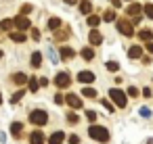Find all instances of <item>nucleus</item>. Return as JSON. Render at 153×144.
Instances as JSON below:
<instances>
[{"mask_svg": "<svg viewBox=\"0 0 153 144\" xmlns=\"http://www.w3.org/2000/svg\"><path fill=\"white\" fill-rule=\"evenodd\" d=\"M109 98H111V102H113V104H117L120 109H124V107L128 104L126 94H124L122 90H117V88H111V90H109Z\"/></svg>", "mask_w": 153, "mask_h": 144, "instance_id": "2", "label": "nucleus"}, {"mask_svg": "<svg viewBox=\"0 0 153 144\" xmlns=\"http://www.w3.org/2000/svg\"><path fill=\"white\" fill-rule=\"evenodd\" d=\"M69 84H71L69 73L61 71V73H57V75H55V86H57V88H69Z\"/></svg>", "mask_w": 153, "mask_h": 144, "instance_id": "5", "label": "nucleus"}, {"mask_svg": "<svg viewBox=\"0 0 153 144\" xmlns=\"http://www.w3.org/2000/svg\"><path fill=\"white\" fill-rule=\"evenodd\" d=\"M38 82H40V86H48V79H46V77H42V79H38Z\"/></svg>", "mask_w": 153, "mask_h": 144, "instance_id": "43", "label": "nucleus"}, {"mask_svg": "<svg viewBox=\"0 0 153 144\" xmlns=\"http://www.w3.org/2000/svg\"><path fill=\"white\" fill-rule=\"evenodd\" d=\"M140 54H143V48H140V46H132V48L128 50V57H130V59H140Z\"/></svg>", "mask_w": 153, "mask_h": 144, "instance_id": "18", "label": "nucleus"}, {"mask_svg": "<svg viewBox=\"0 0 153 144\" xmlns=\"http://www.w3.org/2000/svg\"><path fill=\"white\" fill-rule=\"evenodd\" d=\"M11 40H13V42H19V44H21V42H25L27 38H25V34H23V32H13V34H11Z\"/></svg>", "mask_w": 153, "mask_h": 144, "instance_id": "20", "label": "nucleus"}, {"mask_svg": "<svg viewBox=\"0 0 153 144\" xmlns=\"http://www.w3.org/2000/svg\"><path fill=\"white\" fill-rule=\"evenodd\" d=\"M30 144H44V134H42V132H32Z\"/></svg>", "mask_w": 153, "mask_h": 144, "instance_id": "11", "label": "nucleus"}, {"mask_svg": "<svg viewBox=\"0 0 153 144\" xmlns=\"http://www.w3.org/2000/svg\"><path fill=\"white\" fill-rule=\"evenodd\" d=\"M145 15L153 21V4H151V2H149V4H145Z\"/></svg>", "mask_w": 153, "mask_h": 144, "instance_id": "32", "label": "nucleus"}, {"mask_svg": "<svg viewBox=\"0 0 153 144\" xmlns=\"http://www.w3.org/2000/svg\"><path fill=\"white\" fill-rule=\"evenodd\" d=\"M15 23H13V19H4V21H0V29L2 32H11V27H13Z\"/></svg>", "mask_w": 153, "mask_h": 144, "instance_id": "22", "label": "nucleus"}, {"mask_svg": "<svg viewBox=\"0 0 153 144\" xmlns=\"http://www.w3.org/2000/svg\"><path fill=\"white\" fill-rule=\"evenodd\" d=\"M82 94H84L86 98H94V96H97V92H94L92 88H82Z\"/></svg>", "mask_w": 153, "mask_h": 144, "instance_id": "27", "label": "nucleus"}, {"mask_svg": "<svg viewBox=\"0 0 153 144\" xmlns=\"http://www.w3.org/2000/svg\"><path fill=\"white\" fill-rule=\"evenodd\" d=\"M107 69L115 73V71H120V63H115V61H109V63H107Z\"/></svg>", "mask_w": 153, "mask_h": 144, "instance_id": "30", "label": "nucleus"}, {"mask_svg": "<svg viewBox=\"0 0 153 144\" xmlns=\"http://www.w3.org/2000/svg\"><path fill=\"white\" fill-rule=\"evenodd\" d=\"M67 140H69V144H80V136H76V134L67 136Z\"/></svg>", "mask_w": 153, "mask_h": 144, "instance_id": "35", "label": "nucleus"}, {"mask_svg": "<svg viewBox=\"0 0 153 144\" xmlns=\"http://www.w3.org/2000/svg\"><path fill=\"white\" fill-rule=\"evenodd\" d=\"M80 54H82L84 61H92V59H94V50H92V48H82Z\"/></svg>", "mask_w": 153, "mask_h": 144, "instance_id": "21", "label": "nucleus"}, {"mask_svg": "<svg viewBox=\"0 0 153 144\" xmlns=\"http://www.w3.org/2000/svg\"><path fill=\"white\" fill-rule=\"evenodd\" d=\"M23 94H25L23 90H19V92H15V94L11 96V102H13V104H17V100H21V98H23Z\"/></svg>", "mask_w": 153, "mask_h": 144, "instance_id": "28", "label": "nucleus"}, {"mask_svg": "<svg viewBox=\"0 0 153 144\" xmlns=\"http://www.w3.org/2000/svg\"><path fill=\"white\" fill-rule=\"evenodd\" d=\"M0 104H2V94H0Z\"/></svg>", "mask_w": 153, "mask_h": 144, "instance_id": "48", "label": "nucleus"}, {"mask_svg": "<svg viewBox=\"0 0 153 144\" xmlns=\"http://www.w3.org/2000/svg\"><path fill=\"white\" fill-rule=\"evenodd\" d=\"M0 59H2V50H0Z\"/></svg>", "mask_w": 153, "mask_h": 144, "instance_id": "49", "label": "nucleus"}, {"mask_svg": "<svg viewBox=\"0 0 153 144\" xmlns=\"http://www.w3.org/2000/svg\"><path fill=\"white\" fill-rule=\"evenodd\" d=\"M32 9H34L32 4H23V7H21V15H30V13H32Z\"/></svg>", "mask_w": 153, "mask_h": 144, "instance_id": "33", "label": "nucleus"}, {"mask_svg": "<svg viewBox=\"0 0 153 144\" xmlns=\"http://www.w3.org/2000/svg\"><path fill=\"white\" fill-rule=\"evenodd\" d=\"M86 117H88L90 121H94V119H97V113H94V111H86Z\"/></svg>", "mask_w": 153, "mask_h": 144, "instance_id": "40", "label": "nucleus"}, {"mask_svg": "<svg viewBox=\"0 0 153 144\" xmlns=\"http://www.w3.org/2000/svg\"><path fill=\"white\" fill-rule=\"evenodd\" d=\"M78 121H80V119H78L76 113H67V123H69V125H76Z\"/></svg>", "mask_w": 153, "mask_h": 144, "instance_id": "29", "label": "nucleus"}, {"mask_svg": "<svg viewBox=\"0 0 153 144\" xmlns=\"http://www.w3.org/2000/svg\"><path fill=\"white\" fill-rule=\"evenodd\" d=\"M88 40H90V44H92V46H99V44L103 42V36H101V32L92 29V32L88 34Z\"/></svg>", "mask_w": 153, "mask_h": 144, "instance_id": "8", "label": "nucleus"}, {"mask_svg": "<svg viewBox=\"0 0 153 144\" xmlns=\"http://www.w3.org/2000/svg\"><path fill=\"white\" fill-rule=\"evenodd\" d=\"M103 17H105V21H115V13H113V11H107Z\"/></svg>", "mask_w": 153, "mask_h": 144, "instance_id": "34", "label": "nucleus"}, {"mask_svg": "<svg viewBox=\"0 0 153 144\" xmlns=\"http://www.w3.org/2000/svg\"><path fill=\"white\" fill-rule=\"evenodd\" d=\"M74 54H76V52H74V48H69V46H63V48H61V59H63V61L74 59Z\"/></svg>", "mask_w": 153, "mask_h": 144, "instance_id": "13", "label": "nucleus"}, {"mask_svg": "<svg viewBox=\"0 0 153 144\" xmlns=\"http://www.w3.org/2000/svg\"><path fill=\"white\" fill-rule=\"evenodd\" d=\"M63 140H65V134H63V132H55V134L48 138V144H63Z\"/></svg>", "mask_w": 153, "mask_h": 144, "instance_id": "10", "label": "nucleus"}, {"mask_svg": "<svg viewBox=\"0 0 153 144\" xmlns=\"http://www.w3.org/2000/svg\"><path fill=\"white\" fill-rule=\"evenodd\" d=\"M55 102H57V104H63V102H65V98H63L61 94H57V96H55Z\"/></svg>", "mask_w": 153, "mask_h": 144, "instance_id": "41", "label": "nucleus"}, {"mask_svg": "<svg viewBox=\"0 0 153 144\" xmlns=\"http://www.w3.org/2000/svg\"><path fill=\"white\" fill-rule=\"evenodd\" d=\"M32 38L34 40H40V29L38 27H32Z\"/></svg>", "mask_w": 153, "mask_h": 144, "instance_id": "37", "label": "nucleus"}, {"mask_svg": "<svg viewBox=\"0 0 153 144\" xmlns=\"http://www.w3.org/2000/svg\"><path fill=\"white\" fill-rule=\"evenodd\" d=\"M117 32L124 36H132L134 34V23L128 19H117Z\"/></svg>", "mask_w": 153, "mask_h": 144, "instance_id": "4", "label": "nucleus"}, {"mask_svg": "<svg viewBox=\"0 0 153 144\" xmlns=\"http://www.w3.org/2000/svg\"><path fill=\"white\" fill-rule=\"evenodd\" d=\"M138 38L145 40V42H151V40H153V32H151V29H140V32H138Z\"/></svg>", "mask_w": 153, "mask_h": 144, "instance_id": "17", "label": "nucleus"}, {"mask_svg": "<svg viewBox=\"0 0 153 144\" xmlns=\"http://www.w3.org/2000/svg\"><path fill=\"white\" fill-rule=\"evenodd\" d=\"M80 13L82 15H90L92 13V4L88 2V0H82V2H80Z\"/></svg>", "mask_w": 153, "mask_h": 144, "instance_id": "14", "label": "nucleus"}, {"mask_svg": "<svg viewBox=\"0 0 153 144\" xmlns=\"http://www.w3.org/2000/svg\"><path fill=\"white\" fill-rule=\"evenodd\" d=\"M88 136L92 138V140H97V142H109V132L103 127V125H90V129H88Z\"/></svg>", "mask_w": 153, "mask_h": 144, "instance_id": "1", "label": "nucleus"}, {"mask_svg": "<svg viewBox=\"0 0 153 144\" xmlns=\"http://www.w3.org/2000/svg\"><path fill=\"white\" fill-rule=\"evenodd\" d=\"M65 104H69L71 109H82V100H80V96H78V94H71V92H67V96H65Z\"/></svg>", "mask_w": 153, "mask_h": 144, "instance_id": "7", "label": "nucleus"}, {"mask_svg": "<svg viewBox=\"0 0 153 144\" xmlns=\"http://www.w3.org/2000/svg\"><path fill=\"white\" fill-rule=\"evenodd\" d=\"M140 11H143V7H140V4H136V2L128 7V15H130V17H138V15H140Z\"/></svg>", "mask_w": 153, "mask_h": 144, "instance_id": "15", "label": "nucleus"}, {"mask_svg": "<svg viewBox=\"0 0 153 144\" xmlns=\"http://www.w3.org/2000/svg\"><path fill=\"white\" fill-rule=\"evenodd\" d=\"M111 4H113V9H120L122 7V0H111Z\"/></svg>", "mask_w": 153, "mask_h": 144, "instance_id": "42", "label": "nucleus"}, {"mask_svg": "<svg viewBox=\"0 0 153 144\" xmlns=\"http://www.w3.org/2000/svg\"><path fill=\"white\" fill-rule=\"evenodd\" d=\"M101 23V17H97V15H88V25L90 27H97Z\"/></svg>", "mask_w": 153, "mask_h": 144, "instance_id": "24", "label": "nucleus"}, {"mask_svg": "<svg viewBox=\"0 0 153 144\" xmlns=\"http://www.w3.org/2000/svg\"><path fill=\"white\" fill-rule=\"evenodd\" d=\"M143 96H147V98H149V96H151V90H149V88H145V90H143Z\"/></svg>", "mask_w": 153, "mask_h": 144, "instance_id": "44", "label": "nucleus"}, {"mask_svg": "<svg viewBox=\"0 0 153 144\" xmlns=\"http://www.w3.org/2000/svg\"><path fill=\"white\" fill-rule=\"evenodd\" d=\"M67 36H69V29H55V40L57 42H63Z\"/></svg>", "mask_w": 153, "mask_h": 144, "instance_id": "16", "label": "nucleus"}, {"mask_svg": "<svg viewBox=\"0 0 153 144\" xmlns=\"http://www.w3.org/2000/svg\"><path fill=\"white\" fill-rule=\"evenodd\" d=\"M0 142H2V144L7 142V134H0Z\"/></svg>", "mask_w": 153, "mask_h": 144, "instance_id": "46", "label": "nucleus"}, {"mask_svg": "<svg viewBox=\"0 0 153 144\" xmlns=\"http://www.w3.org/2000/svg\"><path fill=\"white\" fill-rule=\"evenodd\" d=\"M30 121H32L34 125H44V123L48 121V113L42 111V109H36V111L30 113Z\"/></svg>", "mask_w": 153, "mask_h": 144, "instance_id": "3", "label": "nucleus"}, {"mask_svg": "<svg viewBox=\"0 0 153 144\" xmlns=\"http://www.w3.org/2000/svg\"><path fill=\"white\" fill-rule=\"evenodd\" d=\"M63 2H65V4H74V2H76V0H63Z\"/></svg>", "mask_w": 153, "mask_h": 144, "instance_id": "47", "label": "nucleus"}, {"mask_svg": "<svg viewBox=\"0 0 153 144\" xmlns=\"http://www.w3.org/2000/svg\"><path fill=\"white\" fill-rule=\"evenodd\" d=\"M147 50H149V52H153V42H147Z\"/></svg>", "mask_w": 153, "mask_h": 144, "instance_id": "45", "label": "nucleus"}, {"mask_svg": "<svg viewBox=\"0 0 153 144\" xmlns=\"http://www.w3.org/2000/svg\"><path fill=\"white\" fill-rule=\"evenodd\" d=\"M21 132H23V125H21L19 121H15V123L11 125V134H13L15 138H19V136H21Z\"/></svg>", "mask_w": 153, "mask_h": 144, "instance_id": "19", "label": "nucleus"}, {"mask_svg": "<svg viewBox=\"0 0 153 144\" xmlns=\"http://www.w3.org/2000/svg\"><path fill=\"white\" fill-rule=\"evenodd\" d=\"M13 82H15V84H25L27 77H25L23 73H15V75H13Z\"/></svg>", "mask_w": 153, "mask_h": 144, "instance_id": "25", "label": "nucleus"}, {"mask_svg": "<svg viewBox=\"0 0 153 144\" xmlns=\"http://www.w3.org/2000/svg\"><path fill=\"white\" fill-rule=\"evenodd\" d=\"M128 96H132V98H136V96H138V90H136L134 86H130V88H128Z\"/></svg>", "mask_w": 153, "mask_h": 144, "instance_id": "36", "label": "nucleus"}, {"mask_svg": "<svg viewBox=\"0 0 153 144\" xmlns=\"http://www.w3.org/2000/svg\"><path fill=\"white\" fill-rule=\"evenodd\" d=\"M13 23L17 25V29H19V32H25V29H30V27H32V23H30V19H27L25 15H19L17 19H13Z\"/></svg>", "mask_w": 153, "mask_h": 144, "instance_id": "6", "label": "nucleus"}, {"mask_svg": "<svg viewBox=\"0 0 153 144\" xmlns=\"http://www.w3.org/2000/svg\"><path fill=\"white\" fill-rule=\"evenodd\" d=\"M140 115H143V117H151V111H149L147 107H143V109H140Z\"/></svg>", "mask_w": 153, "mask_h": 144, "instance_id": "39", "label": "nucleus"}, {"mask_svg": "<svg viewBox=\"0 0 153 144\" xmlns=\"http://www.w3.org/2000/svg\"><path fill=\"white\" fill-rule=\"evenodd\" d=\"M48 57H51V61H53V63H59V57L53 52V48H48Z\"/></svg>", "mask_w": 153, "mask_h": 144, "instance_id": "38", "label": "nucleus"}, {"mask_svg": "<svg viewBox=\"0 0 153 144\" xmlns=\"http://www.w3.org/2000/svg\"><path fill=\"white\" fill-rule=\"evenodd\" d=\"M101 104H103V107H105L109 113H113V109H115V107H113V102H111V100H105V98L101 100Z\"/></svg>", "mask_w": 153, "mask_h": 144, "instance_id": "31", "label": "nucleus"}, {"mask_svg": "<svg viewBox=\"0 0 153 144\" xmlns=\"http://www.w3.org/2000/svg\"><path fill=\"white\" fill-rule=\"evenodd\" d=\"M46 27H48L51 32L59 29V27H61V19H59V17H51V19H48V23H46Z\"/></svg>", "mask_w": 153, "mask_h": 144, "instance_id": "12", "label": "nucleus"}, {"mask_svg": "<svg viewBox=\"0 0 153 144\" xmlns=\"http://www.w3.org/2000/svg\"><path fill=\"white\" fill-rule=\"evenodd\" d=\"M78 79H80L82 84H92V82H94V73H90V71H80V73H78Z\"/></svg>", "mask_w": 153, "mask_h": 144, "instance_id": "9", "label": "nucleus"}, {"mask_svg": "<svg viewBox=\"0 0 153 144\" xmlns=\"http://www.w3.org/2000/svg\"><path fill=\"white\" fill-rule=\"evenodd\" d=\"M27 86H30V90H32V92H36V90H38V86H40V82H38L36 77H32V79H27Z\"/></svg>", "mask_w": 153, "mask_h": 144, "instance_id": "26", "label": "nucleus"}, {"mask_svg": "<svg viewBox=\"0 0 153 144\" xmlns=\"http://www.w3.org/2000/svg\"><path fill=\"white\" fill-rule=\"evenodd\" d=\"M32 65L34 67H40L42 65V52H34L32 54Z\"/></svg>", "mask_w": 153, "mask_h": 144, "instance_id": "23", "label": "nucleus"}]
</instances>
